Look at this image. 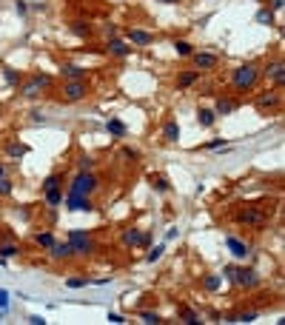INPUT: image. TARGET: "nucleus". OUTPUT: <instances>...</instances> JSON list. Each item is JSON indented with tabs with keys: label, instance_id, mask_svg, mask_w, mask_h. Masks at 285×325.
<instances>
[{
	"label": "nucleus",
	"instance_id": "nucleus-46",
	"mask_svg": "<svg viewBox=\"0 0 285 325\" xmlns=\"http://www.w3.org/2000/svg\"><path fill=\"white\" fill-rule=\"evenodd\" d=\"M32 123H46V114L43 112H32Z\"/></svg>",
	"mask_w": 285,
	"mask_h": 325
},
{
	"label": "nucleus",
	"instance_id": "nucleus-13",
	"mask_svg": "<svg viewBox=\"0 0 285 325\" xmlns=\"http://www.w3.org/2000/svg\"><path fill=\"white\" fill-rule=\"evenodd\" d=\"M265 77H268L277 89H283V83H285V66H283V60H274V63H268V69H265Z\"/></svg>",
	"mask_w": 285,
	"mask_h": 325
},
{
	"label": "nucleus",
	"instance_id": "nucleus-48",
	"mask_svg": "<svg viewBox=\"0 0 285 325\" xmlns=\"http://www.w3.org/2000/svg\"><path fill=\"white\" fill-rule=\"evenodd\" d=\"M283 6H285V0H271V9H274V12H280Z\"/></svg>",
	"mask_w": 285,
	"mask_h": 325
},
{
	"label": "nucleus",
	"instance_id": "nucleus-47",
	"mask_svg": "<svg viewBox=\"0 0 285 325\" xmlns=\"http://www.w3.org/2000/svg\"><path fill=\"white\" fill-rule=\"evenodd\" d=\"M29 323H32V325H46V320H43L40 314H32V317H29Z\"/></svg>",
	"mask_w": 285,
	"mask_h": 325
},
{
	"label": "nucleus",
	"instance_id": "nucleus-50",
	"mask_svg": "<svg viewBox=\"0 0 285 325\" xmlns=\"http://www.w3.org/2000/svg\"><path fill=\"white\" fill-rule=\"evenodd\" d=\"M0 177H6V165L3 162H0Z\"/></svg>",
	"mask_w": 285,
	"mask_h": 325
},
{
	"label": "nucleus",
	"instance_id": "nucleus-25",
	"mask_svg": "<svg viewBox=\"0 0 285 325\" xmlns=\"http://www.w3.org/2000/svg\"><path fill=\"white\" fill-rule=\"evenodd\" d=\"M6 154H9L12 160H20V157L29 154V146H23V143H9V146H6Z\"/></svg>",
	"mask_w": 285,
	"mask_h": 325
},
{
	"label": "nucleus",
	"instance_id": "nucleus-21",
	"mask_svg": "<svg viewBox=\"0 0 285 325\" xmlns=\"http://www.w3.org/2000/svg\"><path fill=\"white\" fill-rule=\"evenodd\" d=\"M237 109V100H231V97H219L217 100V106H214V114L217 117H222V114H231Z\"/></svg>",
	"mask_w": 285,
	"mask_h": 325
},
{
	"label": "nucleus",
	"instance_id": "nucleus-31",
	"mask_svg": "<svg viewBox=\"0 0 285 325\" xmlns=\"http://www.w3.org/2000/svg\"><path fill=\"white\" fill-rule=\"evenodd\" d=\"M180 317H183V323H191V325L202 323V320H200V314H197L194 308H180Z\"/></svg>",
	"mask_w": 285,
	"mask_h": 325
},
{
	"label": "nucleus",
	"instance_id": "nucleus-27",
	"mask_svg": "<svg viewBox=\"0 0 285 325\" xmlns=\"http://www.w3.org/2000/svg\"><path fill=\"white\" fill-rule=\"evenodd\" d=\"M171 46H174V51H177L180 57H191V54H194V46H191L188 40H174Z\"/></svg>",
	"mask_w": 285,
	"mask_h": 325
},
{
	"label": "nucleus",
	"instance_id": "nucleus-15",
	"mask_svg": "<svg viewBox=\"0 0 285 325\" xmlns=\"http://www.w3.org/2000/svg\"><path fill=\"white\" fill-rule=\"evenodd\" d=\"M106 49H109V54H114V57H129V54H132V46H129L126 40H120V37H109Z\"/></svg>",
	"mask_w": 285,
	"mask_h": 325
},
{
	"label": "nucleus",
	"instance_id": "nucleus-30",
	"mask_svg": "<svg viewBox=\"0 0 285 325\" xmlns=\"http://www.w3.org/2000/svg\"><path fill=\"white\" fill-rule=\"evenodd\" d=\"M3 77H6V83H9V86H20V80H23V74H20V71H15V69H9V66L3 69Z\"/></svg>",
	"mask_w": 285,
	"mask_h": 325
},
{
	"label": "nucleus",
	"instance_id": "nucleus-35",
	"mask_svg": "<svg viewBox=\"0 0 285 325\" xmlns=\"http://www.w3.org/2000/svg\"><path fill=\"white\" fill-rule=\"evenodd\" d=\"M257 23L271 26V23H274V12H271V9H260V12H257Z\"/></svg>",
	"mask_w": 285,
	"mask_h": 325
},
{
	"label": "nucleus",
	"instance_id": "nucleus-4",
	"mask_svg": "<svg viewBox=\"0 0 285 325\" xmlns=\"http://www.w3.org/2000/svg\"><path fill=\"white\" fill-rule=\"evenodd\" d=\"M237 220H240L242 226L257 228V231H263V228L268 226V217H265V211H260V209H242V211L237 214Z\"/></svg>",
	"mask_w": 285,
	"mask_h": 325
},
{
	"label": "nucleus",
	"instance_id": "nucleus-43",
	"mask_svg": "<svg viewBox=\"0 0 285 325\" xmlns=\"http://www.w3.org/2000/svg\"><path fill=\"white\" fill-rule=\"evenodd\" d=\"M222 146H228V143H225L222 137H217V140H211V143H205V148H211V151H214V148H222Z\"/></svg>",
	"mask_w": 285,
	"mask_h": 325
},
{
	"label": "nucleus",
	"instance_id": "nucleus-1",
	"mask_svg": "<svg viewBox=\"0 0 285 325\" xmlns=\"http://www.w3.org/2000/svg\"><path fill=\"white\" fill-rule=\"evenodd\" d=\"M263 77V69L257 63H242L234 69V74H231V86H234L237 92H251L254 86L260 83Z\"/></svg>",
	"mask_w": 285,
	"mask_h": 325
},
{
	"label": "nucleus",
	"instance_id": "nucleus-33",
	"mask_svg": "<svg viewBox=\"0 0 285 325\" xmlns=\"http://www.w3.org/2000/svg\"><path fill=\"white\" fill-rule=\"evenodd\" d=\"M151 186H154V188H157L160 194H168V191H171V186H168V180H166V177H151Z\"/></svg>",
	"mask_w": 285,
	"mask_h": 325
},
{
	"label": "nucleus",
	"instance_id": "nucleus-51",
	"mask_svg": "<svg viewBox=\"0 0 285 325\" xmlns=\"http://www.w3.org/2000/svg\"><path fill=\"white\" fill-rule=\"evenodd\" d=\"M0 320H3V311H0Z\"/></svg>",
	"mask_w": 285,
	"mask_h": 325
},
{
	"label": "nucleus",
	"instance_id": "nucleus-7",
	"mask_svg": "<svg viewBox=\"0 0 285 325\" xmlns=\"http://www.w3.org/2000/svg\"><path fill=\"white\" fill-rule=\"evenodd\" d=\"M280 103H283L280 92H263V94H257V100H254V106H257V112H260V114L277 112V109H280Z\"/></svg>",
	"mask_w": 285,
	"mask_h": 325
},
{
	"label": "nucleus",
	"instance_id": "nucleus-40",
	"mask_svg": "<svg viewBox=\"0 0 285 325\" xmlns=\"http://www.w3.org/2000/svg\"><path fill=\"white\" fill-rule=\"evenodd\" d=\"M120 154H123V157H126L129 162H137V157H140V151H137V148H123Z\"/></svg>",
	"mask_w": 285,
	"mask_h": 325
},
{
	"label": "nucleus",
	"instance_id": "nucleus-37",
	"mask_svg": "<svg viewBox=\"0 0 285 325\" xmlns=\"http://www.w3.org/2000/svg\"><path fill=\"white\" fill-rule=\"evenodd\" d=\"M163 251H166V245H154L149 254H146V262H157L160 257H163Z\"/></svg>",
	"mask_w": 285,
	"mask_h": 325
},
{
	"label": "nucleus",
	"instance_id": "nucleus-19",
	"mask_svg": "<svg viewBox=\"0 0 285 325\" xmlns=\"http://www.w3.org/2000/svg\"><path fill=\"white\" fill-rule=\"evenodd\" d=\"M197 123H200L202 129H211V126L217 123V114H214V109H197Z\"/></svg>",
	"mask_w": 285,
	"mask_h": 325
},
{
	"label": "nucleus",
	"instance_id": "nucleus-9",
	"mask_svg": "<svg viewBox=\"0 0 285 325\" xmlns=\"http://www.w3.org/2000/svg\"><path fill=\"white\" fill-rule=\"evenodd\" d=\"M191 60H194V69H197V71L217 69V63H219L217 54H211V51H197V49H194V54H191Z\"/></svg>",
	"mask_w": 285,
	"mask_h": 325
},
{
	"label": "nucleus",
	"instance_id": "nucleus-28",
	"mask_svg": "<svg viewBox=\"0 0 285 325\" xmlns=\"http://www.w3.org/2000/svg\"><path fill=\"white\" fill-rule=\"evenodd\" d=\"M20 254V245L17 243H0V257H6V260H12Z\"/></svg>",
	"mask_w": 285,
	"mask_h": 325
},
{
	"label": "nucleus",
	"instance_id": "nucleus-17",
	"mask_svg": "<svg viewBox=\"0 0 285 325\" xmlns=\"http://www.w3.org/2000/svg\"><path fill=\"white\" fill-rule=\"evenodd\" d=\"M129 40H132L134 46H151V43H154V34L143 32V29H129Z\"/></svg>",
	"mask_w": 285,
	"mask_h": 325
},
{
	"label": "nucleus",
	"instance_id": "nucleus-20",
	"mask_svg": "<svg viewBox=\"0 0 285 325\" xmlns=\"http://www.w3.org/2000/svg\"><path fill=\"white\" fill-rule=\"evenodd\" d=\"M219 285H222V277L219 274H202V288L208 294H217Z\"/></svg>",
	"mask_w": 285,
	"mask_h": 325
},
{
	"label": "nucleus",
	"instance_id": "nucleus-34",
	"mask_svg": "<svg viewBox=\"0 0 285 325\" xmlns=\"http://www.w3.org/2000/svg\"><path fill=\"white\" fill-rule=\"evenodd\" d=\"M63 183V174H49V177L43 180V191H49V188H57Z\"/></svg>",
	"mask_w": 285,
	"mask_h": 325
},
{
	"label": "nucleus",
	"instance_id": "nucleus-18",
	"mask_svg": "<svg viewBox=\"0 0 285 325\" xmlns=\"http://www.w3.org/2000/svg\"><path fill=\"white\" fill-rule=\"evenodd\" d=\"M163 140L166 143H177L180 140V123L171 117V120H166V126H163Z\"/></svg>",
	"mask_w": 285,
	"mask_h": 325
},
{
	"label": "nucleus",
	"instance_id": "nucleus-6",
	"mask_svg": "<svg viewBox=\"0 0 285 325\" xmlns=\"http://www.w3.org/2000/svg\"><path fill=\"white\" fill-rule=\"evenodd\" d=\"M86 94H88V83L86 80H66V86H63V100L80 103V100H86Z\"/></svg>",
	"mask_w": 285,
	"mask_h": 325
},
{
	"label": "nucleus",
	"instance_id": "nucleus-39",
	"mask_svg": "<svg viewBox=\"0 0 285 325\" xmlns=\"http://www.w3.org/2000/svg\"><path fill=\"white\" fill-rule=\"evenodd\" d=\"M77 165H80V171H91V168H94V160H91V157H80V160H77Z\"/></svg>",
	"mask_w": 285,
	"mask_h": 325
},
{
	"label": "nucleus",
	"instance_id": "nucleus-26",
	"mask_svg": "<svg viewBox=\"0 0 285 325\" xmlns=\"http://www.w3.org/2000/svg\"><path fill=\"white\" fill-rule=\"evenodd\" d=\"M34 243L40 245V248H51V245H54V234H51V231H37V234H34Z\"/></svg>",
	"mask_w": 285,
	"mask_h": 325
},
{
	"label": "nucleus",
	"instance_id": "nucleus-22",
	"mask_svg": "<svg viewBox=\"0 0 285 325\" xmlns=\"http://www.w3.org/2000/svg\"><path fill=\"white\" fill-rule=\"evenodd\" d=\"M106 131H109V134H111V137H126V123H123V120H117V117H111V120H109V123H106Z\"/></svg>",
	"mask_w": 285,
	"mask_h": 325
},
{
	"label": "nucleus",
	"instance_id": "nucleus-14",
	"mask_svg": "<svg viewBox=\"0 0 285 325\" xmlns=\"http://www.w3.org/2000/svg\"><path fill=\"white\" fill-rule=\"evenodd\" d=\"M49 254H51V260H71V257H77L68 240L66 243H57V240H54V245L49 248Z\"/></svg>",
	"mask_w": 285,
	"mask_h": 325
},
{
	"label": "nucleus",
	"instance_id": "nucleus-24",
	"mask_svg": "<svg viewBox=\"0 0 285 325\" xmlns=\"http://www.w3.org/2000/svg\"><path fill=\"white\" fill-rule=\"evenodd\" d=\"M197 80H200V71H197V69H194V71H183V74L177 77V86H180V89H188V86H194Z\"/></svg>",
	"mask_w": 285,
	"mask_h": 325
},
{
	"label": "nucleus",
	"instance_id": "nucleus-8",
	"mask_svg": "<svg viewBox=\"0 0 285 325\" xmlns=\"http://www.w3.org/2000/svg\"><path fill=\"white\" fill-rule=\"evenodd\" d=\"M49 86H51V77H49V74H34L32 80L23 86V97H37V94H43Z\"/></svg>",
	"mask_w": 285,
	"mask_h": 325
},
{
	"label": "nucleus",
	"instance_id": "nucleus-16",
	"mask_svg": "<svg viewBox=\"0 0 285 325\" xmlns=\"http://www.w3.org/2000/svg\"><path fill=\"white\" fill-rule=\"evenodd\" d=\"M60 74H63L66 80H86V69L77 63H63L60 66Z\"/></svg>",
	"mask_w": 285,
	"mask_h": 325
},
{
	"label": "nucleus",
	"instance_id": "nucleus-12",
	"mask_svg": "<svg viewBox=\"0 0 285 325\" xmlns=\"http://www.w3.org/2000/svg\"><path fill=\"white\" fill-rule=\"evenodd\" d=\"M149 234H143L140 228H126L123 231V245H129V248H134V245H149Z\"/></svg>",
	"mask_w": 285,
	"mask_h": 325
},
{
	"label": "nucleus",
	"instance_id": "nucleus-45",
	"mask_svg": "<svg viewBox=\"0 0 285 325\" xmlns=\"http://www.w3.org/2000/svg\"><path fill=\"white\" fill-rule=\"evenodd\" d=\"M234 265H225V271H222V277H225V279H231V282H234Z\"/></svg>",
	"mask_w": 285,
	"mask_h": 325
},
{
	"label": "nucleus",
	"instance_id": "nucleus-23",
	"mask_svg": "<svg viewBox=\"0 0 285 325\" xmlns=\"http://www.w3.org/2000/svg\"><path fill=\"white\" fill-rule=\"evenodd\" d=\"M46 194V203H49L51 209H57V206H63V188L57 186V188H49V191H43Z\"/></svg>",
	"mask_w": 285,
	"mask_h": 325
},
{
	"label": "nucleus",
	"instance_id": "nucleus-32",
	"mask_svg": "<svg viewBox=\"0 0 285 325\" xmlns=\"http://www.w3.org/2000/svg\"><path fill=\"white\" fill-rule=\"evenodd\" d=\"M140 320H143V323H149V325H160V323H163V317H160L157 311H140Z\"/></svg>",
	"mask_w": 285,
	"mask_h": 325
},
{
	"label": "nucleus",
	"instance_id": "nucleus-5",
	"mask_svg": "<svg viewBox=\"0 0 285 325\" xmlns=\"http://www.w3.org/2000/svg\"><path fill=\"white\" fill-rule=\"evenodd\" d=\"M234 282L240 285V288H245V291H254V288H260V282H263V277L257 274L254 268H237L234 271Z\"/></svg>",
	"mask_w": 285,
	"mask_h": 325
},
{
	"label": "nucleus",
	"instance_id": "nucleus-3",
	"mask_svg": "<svg viewBox=\"0 0 285 325\" xmlns=\"http://www.w3.org/2000/svg\"><path fill=\"white\" fill-rule=\"evenodd\" d=\"M68 243H71V248H74V254H80V257H88L91 251H94V240L86 234V231H68Z\"/></svg>",
	"mask_w": 285,
	"mask_h": 325
},
{
	"label": "nucleus",
	"instance_id": "nucleus-10",
	"mask_svg": "<svg viewBox=\"0 0 285 325\" xmlns=\"http://www.w3.org/2000/svg\"><path fill=\"white\" fill-rule=\"evenodd\" d=\"M66 209L68 211H94V203L91 197H83V194H66Z\"/></svg>",
	"mask_w": 285,
	"mask_h": 325
},
{
	"label": "nucleus",
	"instance_id": "nucleus-2",
	"mask_svg": "<svg viewBox=\"0 0 285 325\" xmlns=\"http://www.w3.org/2000/svg\"><path fill=\"white\" fill-rule=\"evenodd\" d=\"M97 186H100V180L94 177L91 171H80L77 177L71 180V186H68V194H83V197H91L97 191Z\"/></svg>",
	"mask_w": 285,
	"mask_h": 325
},
{
	"label": "nucleus",
	"instance_id": "nucleus-38",
	"mask_svg": "<svg viewBox=\"0 0 285 325\" xmlns=\"http://www.w3.org/2000/svg\"><path fill=\"white\" fill-rule=\"evenodd\" d=\"M66 285L68 288H83V285H88V279H86V277H68Z\"/></svg>",
	"mask_w": 285,
	"mask_h": 325
},
{
	"label": "nucleus",
	"instance_id": "nucleus-49",
	"mask_svg": "<svg viewBox=\"0 0 285 325\" xmlns=\"http://www.w3.org/2000/svg\"><path fill=\"white\" fill-rule=\"evenodd\" d=\"M157 3H168V6H174V3H180V0H157Z\"/></svg>",
	"mask_w": 285,
	"mask_h": 325
},
{
	"label": "nucleus",
	"instance_id": "nucleus-36",
	"mask_svg": "<svg viewBox=\"0 0 285 325\" xmlns=\"http://www.w3.org/2000/svg\"><path fill=\"white\" fill-rule=\"evenodd\" d=\"M12 191H15V183L9 177H0V197H9Z\"/></svg>",
	"mask_w": 285,
	"mask_h": 325
},
{
	"label": "nucleus",
	"instance_id": "nucleus-44",
	"mask_svg": "<svg viewBox=\"0 0 285 325\" xmlns=\"http://www.w3.org/2000/svg\"><path fill=\"white\" fill-rule=\"evenodd\" d=\"M15 9H17V15H26V12H29V6H26L23 0H15Z\"/></svg>",
	"mask_w": 285,
	"mask_h": 325
},
{
	"label": "nucleus",
	"instance_id": "nucleus-41",
	"mask_svg": "<svg viewBox=\"0 0 285 325\" xmlns=\"http://www.w3.org/2000/svg\"><path fill=\"white\" fill-rule=\"evenodd\" d=\"M9 302H12L9 291H6V288H0V311H6V308H9Z\"/></svg>",
	"mask_w": 285,
	"mask_h": 325
},
{
	"label": "nucleus",
	"instance_id": "nucleus-42",
	"mask_svg": "<svg viewBox=\"0 0 285 325\" xmlns=\"http://www.w3.org/2000/svg\"><path fill=\"white\" fill-rule=\"evenodd\" d=\"M106 320H109V323H114V325L126 323V317H123V314H114V311H109V317H106Z\"/></svg>",
	"mask_w": 285,
	"mask_h": 325
},
{
	"label": "nucleus",
	"instance_id": "nucleus-11",
	"mask_svg": "<svg viewBox=\"0 0 285 325\" xmlns=\"http://www.w3.org/2000/svg\"><path fill=\"white\" fill-rule=\"evenodd\" d=\"M225 245H228V251L234 254L237 260H248L251 257V245L242 243L240 237H225Z\"/></svg>",
	"mask_w": 285,
	"mask_h": 325
},
{
	"label": "nucleus",
	"instance_id": "nucleus-29",
	"mask_svg": "<svg viewBox=\"0 0 285 325\" xmlns=\"http://www.w3.org/2000/svg\"><path fill=\"white\" fill-rule=\"evenodd\" d=\"M71 32L80 34V37H88V34H91V26H88L86 20H71Z\"/></svg>",
	"mask_w": 285,
	"mask_h": 325
}]
</instances>
